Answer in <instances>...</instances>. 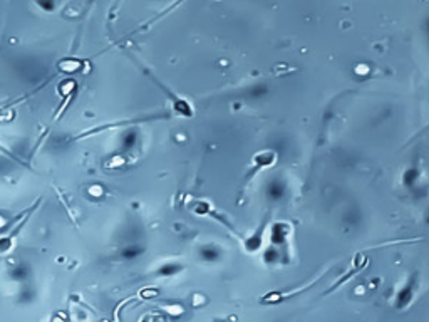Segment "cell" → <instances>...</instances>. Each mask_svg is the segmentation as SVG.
Segmentation results:
<instances>
[{
    "label": "cell",
    "mask_w": 429,
    "mask_h": 322,
    "mask_svg": "<svg viewBox=\"0 0 429 322\" xmlns=\"http://www.w3.org/2000/svg\"><path fill=\"white\" fill-rule=\"evenodd\" d=\"M81 66L79 64V61H64V62H61V69L62 71H76V69Z\"/></svg>",
    "instance_id": "1"
}]
</instances>
